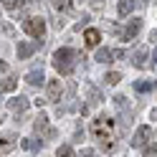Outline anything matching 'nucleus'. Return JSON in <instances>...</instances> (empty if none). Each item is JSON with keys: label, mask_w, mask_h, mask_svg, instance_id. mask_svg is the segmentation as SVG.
<instances>
[{"label": "nucleus", "mask_w": 157, "mask_h": 157, "mask_svg": "<svg viewBox=\"0 0 157 157\" xmlns=\"http://www.w3.org/2000/svg\"><path fill=\"white\" fill-rule=\"evenodd\" d=\"M91 134L106 152H112L117 147L114 144L117 142V127H114V122L109 119V117H99L96 122H91Z\"/></svg>", "instance_id": "nucleus-1"}, {"label": "nucleus", "mask_w": 157, "mask_h": 157, "mask_svg": "<svg viewBox=\"0 0 157 157\" xmlns=\"http://www.w3.org/2000/svg\"><path fill=\"white\" fill-rule=\"evenodd\" d=\"M76 58H78V53L74 51V48H58V51L53 53V68H56L58 74L68 76V74L74 71V66H76L74 63Z\"/></svg>", "instance_id": "nucleus-2"}, {"label": "nucleus", "mask_w": 157, "mask_h": 157, "mask_svg": "<svg viewBox=\"0 0 157 157\" xmlns=\"http://www.w3.org/2000/svg\"><path fill=\"white\" fill-rule=\"evenodd\" d=\"M23 31L28 33V36H33V38H41L46 36V21L43 18H38V15H33V18H25L23 21Z\"/></svg>", "instance_id": "nucleus-3"}, {"label": "nucleus", "mask_w": 157, "mask_h": 157, "mask_svg": "<svg viewBox=\"0 0 157 157\" xmlns=\"http://www.w3.org/2000/svg\"><path fill=\"white\" fill-rule=\"evenodd\" d=\"M5 104H8V109H10L13 114H25V112H28V106H31V101H28L23 94H21V96H13V99H10V101H5Z\"/></svg>", "instance_id": "nucleus-4"}, {"label": "nucleus", "mask_w": 157, "mask_h": 157, "mask_svg": "<svg viewBox=\"0 0 157 157\" xmlns=\"http://www.w3.org/2000/svg\"><path fill=\"white\" fill-rule=\"evenodd\" d=\"M150 137H152V129H150L147 124H142L140 129L134 132V137H132V144H134V147H147V144H150Z\"/></svg>", "instance_id": "nucleus-5"}, {"label": "nucleus", "mask_w": 157, "mask_h": 157, "mask_svg": "<svg viewBox=\"0 0 157 157\" xmlns=\"http://www.w3.org/2000/svg\"><path fill=\"white\" fill-rule=\"evenodd\" d=\"M43 41H36V43H25V41H21L18 43V48H15V53H18V58H21V61H25V58H31L33 53H36V48L41 46Z\"/></svg>", "instance_id": "nucleus-6"}, {"label": "nucleus", "mask_w": 157, "mask_h": 157, "mask_svg": "<svg viewBox=\"0 0 157 157\" xmlns=\"http://www.w3.org/2000/svg\"><path fill=\"white\" fill-rule=\"evenodd\" d=\"M147 61H150V51H147L144 46H137L134 51H132V63H134L137 68H144Z\"/></svg>", "instance_id": "nucleus-7"}, {"label": "nucleus", "mask_w": 157, "mask_h": 157, "mask_svg": "<svg viewBox=\"0 0 157 157\" xmlns=\"http://www.w3.org/2000/svg\"><path fill=\"white\" fill-rule=\"evenodd\" d=\"M140 28H142V21H140V18L129 21V23H127V28L122 31V41H134V36L140 33Z\"/></svg>", "instance_id": "nucleus-8"}, {"label": "nucleus", "mask_w": 157, "mask_h": 157, "mask_svg": "<svg viewBox=\"0 0 157 157\" xmlns=\"http://www.w3.org/2000/svg\"><path fill=\"white\" fill-rule=\"evenodd\" d=\"M46 91H48V101H58V99H61V94H63V86H61L58 78H51L48 86H46Z\"/></svg>", "instance_id": "nucleus-9"}, {"label": "nucleus", "mask_w": 157, "mask_h": 157, "mask_svg": "<svg viewBox=\"0 0 157 157\" xmlns=\"http://www.w3.org/2000/svg\"><path fill=\"white\" fill-rule=\"evenodd\" d=\"M15 150V134H10V132H8V134H3V137H0V152H3V155H8V152H13Z\"/></svg>", "instance_id": "nucleus-10"}, {"label": "nucleus", "mask_w": 157, "mask_h": 157, "mask_svg": "<svg viewBox=\"0 0 157 157\" xmlns=\"http://www.w3.org/2000/svg\"><path fill=\"white\" fill-rule=\"evenodd\" d=\"M84 41H86V46H89V48H94V46H99V41H101V33L96 31V28H86Z\"/></svg>", "instance_id": "nucleus-11"}, {"label": "nucleus", "mask_w": 157, "mask_h": 157, "mask_svg": "<svg viewBox=\"0 0 157 157\" xmlns=\"http://www.w3.org/2000/svg\"><path fill=\"white\" fill-rule=\"evenodd\" d=\"M33 129H36V134H41V132H43V134H48V132H51V129H48V117H46L43 112L36 117V122H33Z\"/></svg>", "instance_id": "nucleus-12"}, {"label": "nucleus", "mask_w": 157, "mask_h": 157, "mask_svg": "<svg viewBox=\"0 0 157 157\" xmlns=\"http://www.w3.org/2000/svg\"><path fill=\"white\" fill-rule=\"evenodd\" d=\"M25 81L31 84V86H41V84L46 81V76H43V68H36V71L25 74Z\"/></svg>", "instance_id": "nucleus-13"}, {"label": "nucleus", "mask_w": 157, "mask_h": 157, "mask_svg": "<svg viewBox=\"0 0 157 157\" xmlns=\"http://www.w3.org/2000/svg\"><path fill=\"white\" fill-rule=\"evenodd\" d=\"M15 86H18V78H15V76H5L3 81H0V94H5V91H15Z\"/></svg>", "instance_id": "nucleus-14"}, {"label": "nucleus", "mask_w": 157, "mask_h": 157, "mask_svg": "<svg viewBox=\"0 0 157 157\" xmlns=\"http://www.w3.org/2000/svg\"><path fill=\"white\" fill-rule=\"evenodd\" d=\"M152 89H157L155 81H142V78H140V81H134V91L137 94H147V91H152Z\"/></svg>", "instance_id": "nucleus-15"}, {"label": "nucleus", "mask_w": 157, "mask_h": 157, "mask_svg": "<svg viewBox=\"0 0 157 157\" xmlns=\"http://www.w3.org/2000/svg\"><path fill=\"white\" fill-rule=\"evenodd\" d=\"M21 147L23 150H28V152H38L43 147V142H38V140H33V137H28V140H21Z\"/></svg>", "instance_id": "nucleus-16"}, {"label": "nucleus", "mask_w": 157, "mask_h": 157, "mask_svg": "<svg viewBox=\"0 0 157 157\" xmlns=\"http://www.w3.org/2000/svg\"><path fill=\"white\" fill-rule=\"evenodd\" d=\"M134 10V0H119V5H117V13H119L122 18L124 15H129Z\"/></svg>", "instance_id": "nucleus-17"}, {"label": "nucleus", "mask_w": 157, "mask_h": 157, "mask_svg": "<svg viewBox=\"0 0 157 157\" xmlns=\"http://www.w3.org/2000/svg\"><path fill=\"white\" fill-rule=\"evenodd\" d=\"M112 51H109V48H99V51H96V61H99V63H112Z\"/></svg>", "instance_id": "nucleus-18"}, {"label": "nucleus", "mask_w": 157, "mask_h": 157, "mask_svg": "<svg viewBox=\"0 0 157 157\" xmlns=\"http://www.w3.org/2000/svg\"><path fill=\"white\" fill-rule=\"evenodd\" d=\"M56 157H76V155H74V147H71V144H61V147L56 150Z\"/></svg>", "instance_id": "nucleus-19"}, {"label": "nucleus", "mask_w": 157, "mask_h": 157, "mask_svg": "<svg viewBox=\"0 0 157 157\" xmlns=\"http://www.w3.org/2000/svg\"><path fill=\"white\" fill-rule=\"evenodd\" d=\"M104 81L109 84V86H114V84H119V81H122V74H117V71H109V74L104 76Z\"/></svg>", "instance_id": "nucleus-20"}, {"label": "nucleus", "mask_w": 157, "mask_h": 157, "mask_svg": "<svg viewBox=\"0 0 157 157\" xmlns=\"http://www.w3.org/2000/svg\"><path fill=\"white\" fill-rule=\"evenodd\" d=\"M144 157H157V142H155V144H147V150H144Z\"/></svg>", "instance_id": "nucleus-21"}, {"label": "nucleus", "mask_w": 157, "mask_h": 157, "mask_svg": "<svg viewBox=\"0 0 157 157\" xmlns=\"http://www.w3.org/2000/svg\"><path fill=\"white\" fill-rule=\"evenodd\" d=\"M0 33H5V36H13V25H8V23H0Z\"/></svg>", "instance_id": "nucleus-22"}, {"label": "nucleus", "mask_w": 157, "mask_h": 157, "mask_svg": "<svg viewBox=\"0 0 157 157\" xmlns=\"http://www.w3.org/2000/svg\"><path fill=\"white\" fill-rule=\"evenodd\" d=\"M114 101H117V106H119V109H127V99H124L122 94H117V96H114Z\"/></svg>", "instance_id": "nucleus-23"}, {"label": "nucleus", "mask_w": 157, "mask_h": 157, "mask_svg": "<svg viewBox=\"0 0 157 157\" xmlns=\"http://www.w3.org/2000/svg\"><path fill=\"white\" fill-rule=\"evenodd\" d=\"M5 8H10V10H18V0H3Z\"/></svg>", "instance_id": "nucleus-24"}, {"label": "nucleus", "mask_w": 157, "mask_h": 157, "mask_svg": "<svg viewBox=\"0 0 157 157\" xmlns=\"http://www.w3.org/2000/svg\"><path fill=\"white\" fill-rule=\"evenodd\" d=\"M78 157H94V150H81V152H78Z\"/></svg>", "instance_id": "nucleus-25"}, {"label": "nucleus", "mask_w": 157, "mask_h": 157, "mask_svg": "<svg viewBox=\"0 0 157 157\" xmlns=\"http://www.w3.org/2000/svg\"><path fill=\"white\" fill-rule=\"evenodd\" d=\"M5 71H8V63H5V61H0V74H5Z\"/></svg>", "instance_id": "nucleus-26"}, {"label": "nucleus", "mask_w": 157, "mask_h": 157, "mask_svg": "<svg viewBox=\"0 0 157 157\" xmlns=\"http://www.w3.org/2000/svg\"><path fill=\"white\" fill-rule=\"evenodd\" d=\"M152 68L157 71V48H155V63H152Z\"/></svg>", "instance_id": "nucleus-27"}, {"label": "nucleus", "mask_w": 157, "mask_h": 157, "mask_svg": "<svg viewBox=\"0 0 157 157\" xmlns=\"http://www.w3.org/2000/svg\"><path fill=\"white\" fill-rule=\"evenodd\" d=\"M144 3H147V0H134V8H137V5H144Z\"/></svg>", "instance_id": "nucleus-28"}, {"label": "nucleus", "mask_w": 157, "mask_h": 157, "mask_svg": "<svg viewBox=\"0 0 157 157\" xmlns=\"http://www.w3.org/2000/svg\"><path fill=\"white\" fill-rule=\"evenodd\" d=\"M152 119H155V122H157V109H155V112H152Z\"/></svg>", "instance_id": "nucleus-29"}, {"label": "nucleus", "mask_w": 157, "mask_h": 157, "mask_svg": "<svg viewBox=\"0 0 157 157\" xmlns=\"http://www.w3.org/2000/svg\"><path fill=\"white\" fill-rule=\"evenodd\" d=\"M25 3H38V0H25Z\"/></svg>", "instance_id": "nucleus-30"}, {"label": "nucleus", "mask_w": 157, "mask_h": 157, "mask_svg": "<svg viewBox=\"0 0 157 157\" xmlns=\"http://www.w3.org/2000/svg\"><path fill=\"white\" fill-rule=\"evenodd\" d=\"M94 3H101V0H94Z\"/></svg>", "instance_id": "nucleus-31"}]
</instances>
